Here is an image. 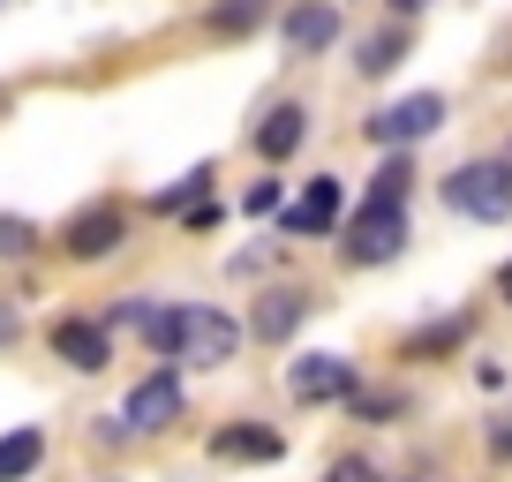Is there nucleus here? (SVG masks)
Returning a JSON list of instances; mask_svg holds the SVG:
<instances>
[{"mask_svg": "<svg viewBox=\"0 0 512 482\" xmlns=\"http://www.w3.org/2000/svg\"><path fill=\"white\" fill-rule=\"evenodd\" d=\"M445 204L460 211V219H482V226H497V219H512V166H452L445 174Z\"/></svg>", "mask_w": 512, "mask_h": 482, "instance_id": "1", "label": "nucleus"}, {"mask_svg": "<svg viewBox=\"0 0 512 482\" xmlns=\"http://www.w3.org/2000/svg\"><path fill=\"white\" fill-rule=\"evenodd\" d=\"M241 347V324L226 309H204V302H181V332H174V362H196V370H219L234 362Z\"/></svg>", "mask_w": 512, "mask_h": 482, "instance_id": "2", "label": "nucleus"}, {"mask_svg": "<svg viewBox=\"0 0 512 482\" xmlns=\"http://www.w3.org/2000/svg\"><path fill=\"white\" fill-rule=\"evenodd\" d=\"M407 249V204H362L347 226V264H392Z\"/></svg>", "mask_w": 512, "mask_h": 482, "instance_id": "3", "label": "nucleus"}, {"mask_svg": "<svg viewBox=\"0 0 512 482\" xmlns=\"http://www.w3.org/2000/svg\"><path fill=\"white\" fill-rule=\"evenodd\" d=\"M437 129H445V98L437 91L392 98L384 113H369V144H384V151H407V144H422V136H437Z\"/></svg>", "mask_w": 512, "mask_h": 482, "instance_id": "4", "label": "nucleus"}, {"mask_svg": "<svg viewBox=\"0 0 512 482\" xmlns=\"http://www.w3.org/2000/svg\"><path fill=\"white\" fill-rule=\"evenodd\" d=\"M121 422H128L136 437H159V430H174V422H181V370H174V362H159V370H151L144 385H128Z\"/></svg>", "mask_w": 512, "mask_h": 482, "instance_id": "5", "label": "nucleus"}, {"mask_svg": "<svg viewBox=\"0 0 512 482\" xmlns=\"http://www.w3.org/2000/svg\"><path fill=\"white\" fill-rule=\"evenodd\" d=\"M332 226H339V181L332 174H317L294 204H279V234H294V241L302 234L317 241V234H332Z\"/></svg>", "mask_w": 512, "mask_h": 482, "instance_id": "6", "label": "nucleus"}, {"mask_svg": "<svg viewBox=\"0 0 512 482\" xmlns=\"http://www.w3.org/2000/svg\"><path fill=\"white\" fill-rule=\"evenodd\" d=\"M113 241H128V219H121V204H91L83 219H68L61 249H68L76 264H98V257H113Z\"/></svg>", "mask_w": 512, "mask_h": 482, "instance_id": "7", "label": "nucleus"}, {"mask_svg": "<svg viewBox=\"0 0 512 482\" xmlns=\"http://www.w3.org/2000/svg\"><path fill=\"white\" fill-rule=\"evenodd\" d=\"M287 392L302 407H324V400H347L354 392V370L347 362H339V354H302V362H294L287 370Z\"/></svg>", "mask_w": 512, "mask_h": 482, "instance_id": "8", "label": "nucleus"}, {"mask_svg": "<svg viewBox=\"0 0 512 482\" xmlns=\"http://www.w3.org/2000/svg\"><path fill=\"white\" fill-rule=\"evenodd\" d=\"M53 354H61L68 370H83V377H98L113 362V339H106V324H83V317H61L53 324Z\"/></svg>", "mask_w": 512, "mask_h": 482, "instance_id": "9", "label": "nucleus"}, {"mask_svg": "<svg viewBox=\"0 0 512 482\" xmlns=\"http://www.w3.org/2000/svg\"><path fill=\"white\" fill-rule=\"evenodd\" d=\"M332 38H339V8H332V0H309V8H294V16H287V53H294V61L324 53Z\"/></svg>", "mask_w": 512, "mask_h": 482, "instance_id": "10", "label": "nucleus"}, {"mask_svg": "<svg viewBox=\"0 0 512 482\" xmlns=\"http://www.w3.org/2000/svg\"><path fill=\"white\" fill-rule=\"evenodd\" d=\"M302 136H309V106H272L264 113V129H256V151H264V159H294V151H302Z\"/></svg>", "mask_w": 512, "mask_h": 482, "instance_id": "11", "label": "nucleus"}, {"mask_svg": "<svg viewBox=\"0 0 512 482\" xmlns=\"http://www.w3.org/2000/svg\"><path fill=\"white\" fill-rule=\"evenodd\" d=\"M302 317H309V294H302V287H272L264 302H256V324H249V332H256V339H287Z\"/></svg>", "mask_w": 512, "mask_h": 482, "instance_id": "12", "label": "nucleus"}, {"mask_svg": "<svg viewBox=\"0 0 512 482\" xmlns=\"http://www.w3.org/2000/svg\"><path fill=\"white\" fill-rule=\"evenodd\" d=\"M219 460H279V430H256V422H234V430L211 437Z\"/></svg>", "mask_w": 512, "mask_h": 482, "instance_id": "13", "label": "nucleus"}, {"mask_svg": "<svg viewBox=\"0 0 512 482\" xmlns=\"http://www.w3.org/2000/svg\"><path fill=\"white\" fill-rule=\"evenodd\" d=\"M38 460H46V437L38 430H8L0 437V482H23Z\"/></svg>", "mask_w": 512, "mask_h": 482, "instance_id": "14", "label": "nucleus"}, {"mask_svg": "<svg viewBox=\"0 0 512 482\" xmlns=\"http://www.w3.org/2000/svg\"><path fill=\"white\" fill-rule=\"evenodd\" d=\"M407 189H415V166H407V151H392V159L369 174V196H362V204H407Z\"/></svg>", "mask_w": 512, "mask_h": 482, "instance_id": "15", "label": "nucleus"}, {"mask_svg": "<svg viewBox=\"0 0 512 482\" xmlns=\"http://www.w3.org/2000/svg\"><path fill=\"white\" fill-rule=\"evenodd\" d=\"M400 61H407V31H400V23H392V31L362 38V61H354V68H362V76H392V68H400Z\"/></svg>", "mask_w": 512, "mask_h": 482, "instance_id": "16", "label": "nucleus"}, {"mask_svg": "<svg viewBox=\"0 0 512 482\" xmlns=\"http://www.w3.org/2000/svg\"><path fill=\"white\" fill-rule=\"evenodd\" d=\"M256 23H264V0H219V8H211V31L219 38H241V31H256Z\"/></svg>", "mask_w": 512, "mask_h": 482, "instance_id": "17", "label": "nucleus"}, {"mask_svg": "<svg viewBox=\"0 0 512 482\" xmlns=\"http://www.w3.org/2000/svg\"><path fill=\"white\" fill-rule=\"evenodd\" d=\"M460 339H467V324H460V317H452V324H437V332H415V339H407V362H430V354L460 347Z\"/></svg>", "mask_w": 512, "mask_h": 482, "instance_id": "18", "label": "nucleus"}, {"mask_svg": "<svg viewBox=\"0 0 512 482\" xmlns=\"http://www.w3.org/2000/svg\"><path fill=\"white\" fill-rule=\"evenodd\" d=\"M38 249V226L16 219V211H0V257H31Z\"/></svg>", "mask_w": 512, "mask_h": 482, "instance_id": "19", "label": "nucleus"}, {"mask_svg": "<svg viewBox=\"0 0 512 482\" xmlns=\"http://www.w3.org/2000/svg\"><path fill=\"white\" fill-rule=\"evenodd\" d=\"M287 204V189H279V181H249V196H241V211H249V219H264V211H279Z\"/></svg>", "mask_w": 512, "mask_h": 482, "instance_id": "20", "label": "nucleus"}, {"mask_svg": "<svg viewBox=\"0 0 512 482\" xmlns=\"http://www.w3.org/2000/svg\"><path fill=\"white\" fill-rule=\"evenodd\" d=\"M347 400H354V415H362V422L369 415H400V407H407L400 392H347Z\"/></svg>", "mask_w": 512, "mask_h": 482, "instance_id": "21", "label": "nucleus"}, {"mask_svg": "<svg viewBox=\"0 0 512 482\" xmlns=\"http://www.w3.org/2000/svg\"><path fill=\"white\" fill-rule=\"evenodd\" d=\"M324 482H377V467H369V460H354V452H347V460H332V475H324Z\"/></svg>", "mask_w": 512, "mask_h": 482, "instance_id": "22", "label": "nucleus"}, {"mask_svg": "<svg viewBox=\"0 0 512 482\" xmlns=\"http://www.w3.org/2000/svg\"><path fill=\"white\" fill-rule=\"evenodd\" d=\"M490 452H497V460H512V415H490Z\"/></svg>", "mask_w": 512, "mask_h": 482, "instance_id": "23", "label": "nucleus"}, {"mask_svg": "<svg viewBox=\"0 0 512 482\" xmlns=\"http://www.w3.org/2000/svg\"><path fill=\"white\" fill-rule=\"evenodd\" d=\"M497 302L512 309V257H505V272H497Z\"/></svg>", "mask_w": 512, "mask_h": 482, "instance_id": "24", "label": "nucleus"}, {"mask_svg": "<svg viewBox=\"0 0 512 482\" xmlns=\"http://www.w3.org/2000/svg\"><path fill=\"white\" fill-rule=\"evenodd\" d=\"M8 339H16V309H0V347H8Z\"/></svg>", "mask_w": 512, "mask_h": 482, "instance_id": "25", "label": "nucleus"}, {"mask_svg": "<svg viewBox=\"0 0 512 482\" xmlns=\"http://www.w3.org/2000/svg\"><path fill=\"white\" fill-rule=\"evenodd\" d=\"M422 8H430V0H392V16H422Z\"/></svg>", "mask_w": 512, "mask_h": 482, "instance_id": "26", "label": "nucleus"}]
</instances>
